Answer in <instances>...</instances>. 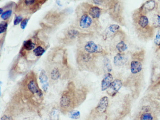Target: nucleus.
<instances>
[{
    "mask_svg": "<svg viewBox=\"0 0 160 120\" xmlns=\"http://www.w3.org/2000/svg\"><path fill=\"white\" fill-rule=\"evenodd\" d=\"M154 43L157 46H160V30L158 31L156 35Z\"/></svg>",
    "mask_w": 160,
    "mask_h": 120,
    "instance_id": "obj_26",
    "label": "nucleus"
},
{
    "mask_svg": "<svg viewBox=\"0 0 160 120\" xmlns=\"http://www.w3.org/2000/svg\"><path fill=\"white\" fill-rule=\"evenodd\" d=\"M157 20H158V23L160 27V16L159 15L157 16Z\"/></svg>",
    "mask_w": 160,
    "mask_h": 120,
    "instance_id": "obj_36",
    "label": "nucleus"
},
{
    "mask_svg": "<svg viewBox=\"0 0 160 120\" xmlns=\"http://www.w3.org/2000/svg\"><path fill=\"white\" fill-rule=\"evenodd\" d=\"M104 66L105 69L109 72H111L112 70V66L110 61L108 58H106L104 61Z\"/></svg>",
    "mask_w": 160,
    "mask_h": 120,
    "instance_id": "obj_19",
    "label": "nucleus"
},
{
    "mask_svg": "<svg viewBox=\"0 0 160 120\" xmlns=\"http://www.w3.org/2000/svg\"><path fill=\"white\" fill-rule=\"evenodd\" d=\"M24 49L23 48H22L20 51V54L22 55L23 56H24L25 55V52L24 50Z\"/></svg>",
    "mask_w": 160,
    "mask_h": 120,
    "instance_id": "obj_34",
    "label": "nucleus"
},
{
    "mask_svg": "<svg viewBox=\"0 0 160 120\" xmlns=\"http://www.w3.org/2000/svg\"><path fill=\"white\" fill-rule=\"evenodd\" d=\"M138 23L141 28L143 29L147 28L149 23V20L147 17L144 15H141L139 17Z\"/></svg>",
    "mask_w": 160,
    "mask_h": 120,
    "instance_id": "obj_12",
    "label": "nucleus"
},
{
    "mask_svg": "<svg viewBox=\"0 0 160 120\" xmlns=\"http://www.w3.org/2000/svg\"><path fill=\"white\" fill-rule=\"evenodd\" d=\"M49 87V84L46 83L42 85V88L43 91L46 92L47 90Z\"/></svg>",
    "mask_w": 160,
    "mask_h": 120,
    "instance_id": "obj_31",
    "label": "nucleus"
},
{
    "mask_svg": "<svg viewBox=\"0 0 160 120\" xmlns=\"http://www.w3.org/2000/svg\"><path fill=\"white\" fill-rule=\"evenodd\" d=\"M84 49L89 53H93L97 51L98 46L93 41H90L86 43Z\"/></svg>",
    "mask_w": 160,
    "mask_h": 120,
    "instance_id": "obj_8",
    "label": "nucleus"
},
{
    "mask_svg": "<svg viewBox=\"0 0 160 120\" xmlns=\"http://www.w3.org/2000/svg\"><path fill=\"white\" fill-rule=\"evenodd\" d=\"M23 48L25 50L30 51L35 48V44L31 39L25 41L23 43Z\"/></svg>",
    "mask_w": 160,
    "mask_h": 120,
    "instance_id": "obj_13",
    "label": "nucleus"
},
{
    "mask_svg": "<svg viewBox=\"0 0 160 120\" xmlns=\"http://www.w3.org/2000/svg\"><path fill=\"white\" fill-rule=\"evenodd\" d=\"M22 17L21 16L16 15L14 20V25H19L20 23L22 21Z\"/></svg>",
    "mask_w": 160,
    "mask_h": 120,
    "instance_id": "obj_27",
    "label": "nucleus"
},
{
    "mask_svg": "<svg viewBox=\"0 0 160 120\" xmlns=\"http://www.w3.org/2000/svg\"><path fill=\"white\" fill-rule=\"evenodd\" d=\"M113 80V76L110 73H107L105 74L101 81V91H104L108 89L112 83Z\"/></svg>",
    "mask_w": 160,
    "mask_h": 120,
    "instance_id": "obj_3",
    "label": "nucleus"
},
{
    "mask_svg": "<svg viewBox=\"0 0 160 120\" xmlns=\"http://www.w3.org/2000/svg\"><path fill=\"white\" fill-rule=\"evenodd\" d=\"M35 1L34 0H26L25 1V3L26 5H30L33 4Z\"/></svg>",
    "mask_w": 160,
    "mask_h": 120,
    "instance_id": "obj_30",
    "label": "nucleus"
},
{
    "mask_svg": "<svg viewBox=\"0 0 160 120\" xmlns=\"http://www.w3.org/2000/svg\"><path fill=\"white\" fill-rule=\"evenodd\" d=\"M68 116L71 119H77L80 118V113L77 110H72L69 113Z\"/></svg>",
    "mask_w": 160,
    "mask_h": 120,
    "instance_id": "obj_17",
    "label": "nucleus"
},
{
    "mask_svg": "<svg viewBox=\"0 0 160 120\" xmlns=\"http://www.w3.org/2000/svg\"><path fill=\"white\" fill-rule=\"evenodd\" d=\"M60 76V73L59 69L55 68L51 73V78L52 80H56L58 79Z\"/></svg>",
    "mask_w": 160,
    "mask_h": 120,
    "instance_id": "obj_18",
    "label": "nucleus"
},
{
    "mask_svg": "<svg viewBox=\"0 0 160 120\" xmlns=\"http://www.w3.org/2000/svg\"><path fill=\"white\" fill-rule=\"evenodd\" d=\"M89 13L93 18H98L100 16L101 9L97 7H92L90 9Z\"/></svg>",
    "mask_w": 160,
    "mask_h": 120,
    "instance_id": "obj_11",
    "label": "nucleus"
},
{
    "mask_svg": "<svg viewBox=\"0 0 160 120\" xmlns=\"http://www.w3.org/2000/svg\"><path fill=\"white\" fill-rule=\"evenodd\" d=\"M29 19L26 18L23 20L21 24V27L22 30H24L27 26Z\"/></svg>",
    "mask_w": 160,
    "mask_h": 120,
    "instance_id": "obj_28",
    "label": "nucleus"
},
{
    "mask_svg": "<svg viewBox=\"0 0 160 120\" xmlns=\"http://www.w3.org/2000/svg\"><path fill=\"white\" fill-rule=\"evenodd\" d=\"M39 78L41 83L43 84L47 83L48 78L44 70H42L41 72Z\"/></svg>",
    "mask_w": 160,
    "mask_h": 120,
    "instance_id": "obj_14",
    "label": "nucleus"
},
{
    "mask_svg": "<svg viewBox=\"0 0 160 120\" xmlns=\"http://www.w3.org/2000/svg\"><path fill=\"white\" fill-rule=\"evenodd\" d=\"M1 120H13L12 118L10 116L4 115L1 118Z\"/></svg>",
    "mask_w": 160,
    "mask_h": 120,
    "instance_id": "obj_32",
    "label": "nucleus"
},
{
    "mask_svg": "<svg viewBox=\"0 0 160 120\" xmlns=\"http://www.w3.org/2000/svg\"><path fill=\"white\" fill-rule=\"evenodd\" d=\"M45 49L42 47L39 46L33 50L34 55L37 57L41 56L45 52Z\"/></svg>",
    "mask_w": 160,
    "mask_h": 120,
    "instance_id": "obj_15",
    "label": "nucleus"
},
{
    "mask_svg": "<svg viewBox=\"0 0 160 120\" xmlns=\"http://www.w3.org/2000/svg\"><path fill=\"white\" fill-rule=\"evenodd\" d=\"M65 49V51L64 52V55L63 57V62L64 64L67 65V55Z\"/></svg>",
    "mask_w": 160,
    "mask_h": 120,
    "instance_id": "obj_29",
    "label": "nucleus"
},
{
    "mask_svg": "<svg viewBox=\"0 0 160 120\" xmlns=\"http://www.w3.org/2000/svg\"><path fill=\"white\" fill-rule=\"evenodd\" d=\"M126 62V57L124 55L120 53L118 54L114 57V63L116 66L123 65Z\"/></svg>",
    "mask_w": 160,
    "mask_h": 120,
    "instance_id": "obj_10",
    "label": "nucleus"
},
{
    "mask_svg": "<svg viewBox=\"0 0 160 120\" xmlns=\"http://www.w3.org/2000/svg\"><path fill=\"white\" fill-rule=\"evenodd\" d=\"M153 117L151 113H145L142 114L140 117V120H153Z\"/></svg>",
    "mask_w": 160,
    "mask_h": 120,
    "instance_id": "obj_21",
    "label": "nucleus"
},
{
    "mask_svg": "<svg viewBox=\"0 0 160 120\" xmlns=\"http://www.w3.org/2000/svg\"><path fill=\"white\" fill-rule=\"evenodd\" d=\"M94 2L95 4L100 5L101 4L102 1H94Z\"/></svg>",
    "mask_w": 160,
    "mask_h": 120,
    "instance_id": "obj_35",
    "label": "nucleus"
},
{
    "mask_svg": "<svg viewBox=\"0 0 160 120\" xmlns=\"http://www.w3.org/2000/svg\"><path fill=\"white\" fill-rule=\"evenodd\" d=\"M116 48L120 52H124L127 50V46L123 41L119 42L116 45Z\"/></svg>",
    "mask_w": 160,
    "mask_h": 120,
    "instance_id": "obj_16",
    "label": "nucleus"
},
{
    "mask_svg": "<svg viewBox=\"0 0 160 120\" xmlns=\"http://www.w3.org/2000/svg\"><path fill=\"white\" fill-rule=\"evenodd\" d=\"M28 87L29 90L33 94H37L39 95H41L38 88V87L36 83L34 81L32 80L29 81L28 84Z\"/></svg>",
    "mask_w": 160,
    "mask_h": 120,
    "instance_id": "obj_9",
    "label": "nucleus"
},
{
    "mask_svg": "<svg viewBox=\"0 0 160 120\" xmlns=\"http://www.w3.org/2000/svg\"><path fill=\"white\" fill-rule=\"evenodd\" d=\"M79 34V32L77 30H72L68 32L67 36L70 39H75Z\"/></svg>",
    "mask_w": 160,
    "mask_h": 120,
    "instance_id": "obj_20",
    "label": "nucleus"
},
{
    "mask_svg": "<svg viewBox=\"0 0 160 120\" xmlns=\"http://www.w3.org/2000/svg\"><path fill=\"white\" fill-rule=\"evenodd\" d=\"M8 27V23L7 22L2 21L0 23V33H4L6 31Z\"/></svg>",
    "mask_w": 160,
    "mask_h": 120,
    "instance_id": "obj_24",
    "label": "nucleus"
},
{
    "mask_svg": "<svg viewBox=\"0 0 160 120\" xmlns=\"http://www.w3.org/2000/svg\"><path fill=\"white\" fill-rule=\"evenodd\" d=\"M90 58V57L89 55L87 54H85L83 57V60L84 61H88Z\"/></svg>",
    "mask_w": 160,
    "mask_h": 120,
    "instance_id": "obj_33",
    "label": "nucleus"
},
{
    "mask_svg": "<svg viewBox=\"0 0 160 120\" xmlns=\"http://www.w3.org/2000/svg\"><path fill=\"white\" fill-rule=\"evenodd\" d=\"M142 68V63L139 61H132L130 64V70L132 73L136 74L140 72Z\"/></svg>",
    "mask_w": 160,
    "mask_h": 120,
    "instance_id": "obj_7",
    "label": "nucleus"
},
{
    "mask_svg": "<svg viewBox=\"0 0 160 120\" xmlns=\"http://www.w3.org/2000/svg\"><path fill=\"white\" fill-rule=\"evenodd\" d=\"M3 12V10L1 8H0V14H2Z\"/></svg>",
    "mask_w": 160,
    "mask_h": 120,
    "instance_id": "obj_37",
    "label": "nucleus"
},
{
    "mask_svg": "<svg viewBox=\"0 0 160 120\" xmlns=\"http://www.w3.org/2000/svg\"><path fill=\"white\" fill-rule=\"evenodd\" d=\"M122 86L121 81L118 79H116L112 82L109 88L107 89V93L110 96H115L121 89Z\"/></svg>",
    "mask_w": 160,
    "mask_h": 120,
    "instance_id": "obj_1",
    "label": "nucleus"
},
{
    "mask_svg": "<svg viewBox=\"0 0 160 120\" xmlns=\"http://www.w3.org/2000/svg\"><path fill=\"white\" fill-rule=\"evenodd\" d=\"M155 7V2L154 1H147L140 8V12L145 13L152 10Z\"/></svg>",
    "mask_w": 160,
    "mask_h": 120,
    "instance_id": "obj_6",
    "label": "nucleus"
},
{
    "mask_svg": "<svg viewBox=\"0 0 160 120\" xmlns=\"http://www.w3.org/2000/svg\"><path fill=\"white\" fill-rule=\"evenodd\" d=\"M59 111L56 109L52 111L50 114L51 120H59Z\"/></svg>",
    "mask_w": 160,
    "mask_h": 120,
    "instance_id": "obj_22",
    "label": "nucleus"
},
{
    "mask_svg": "<svg viewBox=\"0 0 160 120\" xmlns=\"http://www.w3.org/2000/svg\"><path fill=\"white\" fill-rule=\"evenodd\" d=\"M72 99L71 95L68 92H65L61 97L60 104L63 108H68L71 105Z\"/></svg>",
    "mask_w": 160,
    "mask_h": 120,
    "instance_id": "obj_4",
    "label": "nucleus"
},
{
    "mask_svg": "<svg viewBox=\"0 0 160 120\" xmlns=\"http://www.w3.org/2000/svg\"><path fill=\"white\" fill-rule=\"evenodd\" d=\"M120 28V26L117 25L113 24L110 25L109 28V30L113 33H114Z\"/></svg>",
    "mask_w": 160,
    "mask_h": 120,
    "instance_id": "obj_25",
    "label": "nucleus"
},
{
    "mask_svg": "<svg viewBox=\"0 0 160 120\" xmlns=\"http://www.w3.org/2000/svg\"><path fill=\"white\" fill-rule=\"evenodd\" d=\"M12 14V11L11 10L6 11L4 13H3L1 16V18L4 20H7L11 17Z\"/></svg>",
    "mask_w": 160,
    "mask_h": 120,
    "instance_id": "obj_23",
    "label": "nucleus"
},
{
    "mask_svg": "<svg viewBox=\"0 0 160 120\" xmlns=\"http://www.w3.org/2000/svg\"><path fill=\"white\" fill-rule=\"evenodd\" d=\"M92 20L88 15L84 14L81 16L80 22V27L83 28H87L90 27L92 24Z\"/></svg>",
    "mask_w": 160,
    "mask_h": 120,
    "instance_id": "obj_5",
    "label": "nucleus"
},
{
    "mask_svg": "<svg viewBox=\"0 0 160 120\" xmlns=\"http://www.w3.org/2000/svg\"><path fill=\"white\" fill-rule=\"evenodd\" d=\"M109 104L108 97L106 96H104L100 99L96 109L98 113H103L106 112L108 108Z\"/></svg>",
    "mask_w": 160,
    "mask_h": 120,
    "instance_id": "obj_2",
    "label": "nucleus"
}]
</instances>
